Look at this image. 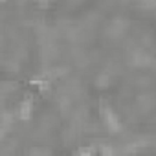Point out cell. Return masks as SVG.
Wrapping results in <instances>:
<instances>
[{
  "mask_svg": "<svg viewBox=\"0 0 156 156\" xmlns=\"http://www.w3.org/2000/svg\"><path fill=\"white\" fill-rule=\"evenodd\" d=\"M72 152H73V154H96V152H99V151H98V145H88V143H83L81 147L73 149Z\"/></svg>",
  "mask_w": 156,
  "mask_h": 156,
  "instance_id": "cell-1",
  "label": "cell"
}]
</instances>
